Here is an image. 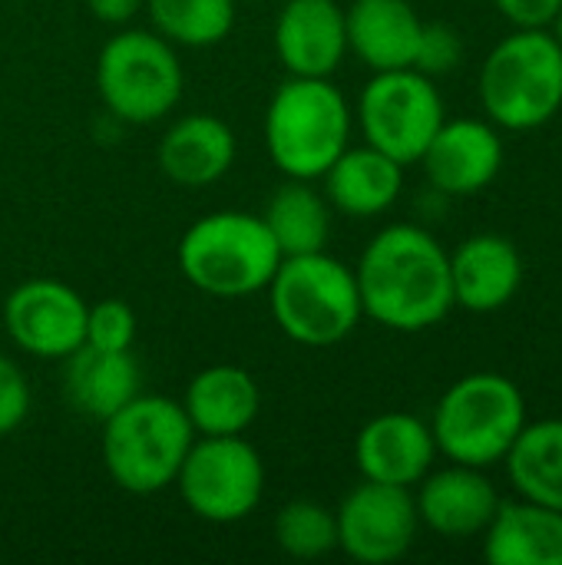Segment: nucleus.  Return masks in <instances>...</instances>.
Here are the masks:
<instances>
[{
	"label": "nucleus",
	"instance_id": "18",
	"mask_svg": "<svg viewBox=\"0 0 562 565\" xmlns=\"http://www.w3.org/2000/svg\"><path fill=\"white\" fill-rule=\"evenodd\" d=\"M348 50L371 70H404L414 66L424 20L411 0H354L344 10Z\"/></svg>",
	"mask_w": 562,
	"mask_h": 565
},
{
	"label": "nucleus",
	"instance_id": "13",
	"mask_svg": "<svg viewBox=\"0 0 562 565\" xmlns=\"http://www.w3.org/2000/svg\"><path fill=\"white\" fill-rule=\"evenodd\" d=\"M431 185L444 195H474L487 189L503 166V139L484 119H444L421 156Z\"/></svg>",
	"mask_w": 562,
	"mask_h": 565
},
{
	"label": "nucleus",
	"instance_id": "1",
	"mask_svg": "<svg viewBox=\"0 0 562 565\" xmlns=\"http://www.w3.org/2000/svg\"><path fill=\"white\" fill-rule=\"evenodd\" d=\"M354 278L364 315L391 331H427L454 308L450 255L421 225L381 228L364 245Z\"/></svg>",
	"mask_w": 562,
	"mask_h": 565
},
{
	"label": "nucleus",
	"instance_id": "7",
	"mask_svg": "<svg viewBox=\"0 0 562 565\" xmlns=\"http://www.w3.org/2000/svg\"><path fill=\"white\" fill-rule=\"evenodd\" d=\"M527 427V397L523 391L494 371L467 374L444 391L434 407L431 434L437 454L450 463L487 470L503 463L513 440Z\"/></svg>",
	"mask_w": 562,
	"mask_h": 565
},
{
	"label": "nucleus",
	"instance_id": "11",
	"mask_svg": "<svg viewBox=\"0 0 562 565\" xmlns=\"http://www.w3.org/2000/svg\"><path fill=\"white\" fill-rule=\"evenodd\" d=\"M338 523V550H344L354 563L388 565L407 556L417 540L421 516L414 507V493L407 487L358 483L341 507L335 510Z\"/></svg>",
	"mask_w": 562,
	"mask_h": 565
},
{
	"label": "nucleus",
	"instance_id": "5",
	"mask_svg": "<svg viewBox=\"0 0 562 565\" xmlns=\"http://www.w3.org/2000/svg\"><path fill=\"white\" fill-rule=\"evenodd\" d=\"M195 444V430L179 401L136 394L103 420V463L113 483L132 497H152L176 483Z\"/></svg>",
	"mask_w": 562,
	"mask_h": 565
},
{
	"label": "nucleus",
	"instance_id": "25",
	"mask_svg": "<svg viewBox=\"0 0 562 565\" xmlns=\"http://www.w3.org/2000/svg\"><path fill=\"white\" fill-rule=\"evenodd\" d=\"M503 463L513 490L523 500L553 507L562 513V417L537 424L527 420Z\"/></svg>",
	"mask_w": 562,
	"mask_h": 565
},
{
	"label": "nucleus",
	"instance_id": "29",
	"mask_svg": "<svg viewBox=\"0 0 562 565\" xmlns=\"http://www.w3.org/2000/svg\"><path fill=\"white\" fill-rule=\"evenodd\" d=\"M460 56H464V40H460V33L454 26L424 23L417 56H414V70H421L427 76H444V73L457 70Z\"/></svg>",
	"mask_w": 562,
	"mask_h": 565
},
{
	"label": "nucleus",
	"instance_id": "19",
	"mask_svg": "<svg viewBox=\"0 0 562 565\" xmlns=\"http://www.w3.org/2000/svg\"><path fill=\"white\" fill-rule=\"evenodd\" d=\"M156 159L162 175L176 185L202 189L219 182L232 169L235 132L212 113H189L166 129Z\"/></svg>",
	"mask_w": 562,
	"mask_h": 565
},
{
	"label": "nucleus",
	"instance_id": "33",
	"mask_svg": "<svg viewBox=\"0 0 562 565\" xmlns=\"http://www.w3.org/2000/svg\"><path fill=\"white\" fill-rule=\"evenodd\" d=\"M550 33H553V36L562 43V7H560V13L553 17V23H550Z\"/></svg>",
	"mask_w": 562,
	"mask_h": 565
},
{
	"label": "nucleus",
	"instance_id": "32",
	"mask_svg": "<svg viewBox=\"0 0 562 565\" xmlns=\"http://www.w3.org/2000/svg\"><path fill=\"white\" fill-rule=\"evenodd\" d=\"M86 7H89V13H93L99 23H106V26H123V23H129V20L146 7V0H86Z\"/></svg>",
	"mask_w": 562,
	"mask_h": 565
},
{
	"label": "nucleus",
	"instance_id": "3",
	"mask_svg": "<svg viewBox=\"0 0 562 565\" xmlns=\"http://www.w3.org/2000/svg\"><path fill=\"white\" fill-rule=\"evenodd\" d=\"M182 278L212 298H248L268 288L282 252L252 212H209L195 218L176 248Z\"/></svg>",
	"mask_w": 562,
	"mask_h": 565
},
{
	"label": "nucleus",
	"instance_id": "6",
	"mask_svg": "<svg viewBox=\"0 0 562 565\" xmlns=\"http://www.w3.org/2000/svg\"><path fill=\"white\" fill-rule=\"evenodd\" d=\"M477 89L497 129L547 126L562 109V43L550 30H513L487 53Z\"/></svg>",
	"mask_w": 562,
	"mask_h": 565
},
{
	"label": "nucleus",
	"instance_id": "28",
	"mask_svg": "<svg viewBox=\"0 0 562 565\" xmlns=\"http://www.w3.org/2000/svg\"><path fill=\"white\" fill-rule=\"evenodd\" d=\"M99 351H132L136 344V311L123 298H106L86 311V341Z\"/></svg>",
	"mask_w": 562,
	"mask_h": 565
},
{
	"label": "nucleus",
	"instance_id": "12",
	"mask_svg": "<svg viewBox=\"0 0 562 565\" xmlns=\"http://www.w3.org/2000/svg\"><path fill=\"white\" fill-rule=\"evenodd\" d=\"M89 305L76 288L56 278H30L3 301V328L10 341L40 361H63L86 341Z\"/></svg>",
	"mask_w": 562,
	"mask_h": 565
},
{
	"label": "nucleus",
	"instance_id": "15",
	"mask_svg": "<svg viewBox=\"0 0 562 565\" xmlns=\"http://www.w3.org/2000/svg\"><path fill=\"white\" fill-rule=\"evenodd\" d=\"M275 53L288 76H331L348 56L338 0H288L275 20Z\"/></svg>",
	"mask_w": 562,
	"mask_h": 565
},
{
	"label": "nucleus",
	"instance_id": "31",
	"mask_svg": "<svg viewBox=\"0 0 562 565\" xmlns=\"http://www.w3.org/2000/svg\"><path fill=\"white\" fill-rule=\"evenodd\" d=\"M517 30H550L562 0H494Z\"/></svg>",
	"mask_w": 562,
	"mask_h": 565
},
{
	"label": "nucleus",
	"instance_id": "21",
	"mask_svg": "<svg viewBox=\"0 0 562 565\" xmlns=\"http://www.w3.org/2000/svg\"><path fill=\"white\" fill-rule=\"evenodd\" d=\"M484 559L494 565H562V513L533 500L497 507L484 530Z\"/></svg>",
	"mask_w": 562,
	"mask_h": 565
},
{
	"label": "nucleus",
	"instance_id": "9",
	"mask_svg": "<svg viewBox=\"0 0 562 565\" xmlns=\"http://www.w3.org/2000/svg\"><path fill=\"white\" fill-rule=\"evenodd\" d=\"M444 119L447 113L434 76L414 66L374 73L358 96V122L364 142L401 166L421 162Z\"/></svg>",
	"mask_w": 562,
	"mask_h": 565
},
{
	"label": "nucleus",
	"instance_id": "8",
	"mask_svg": "<svg viewBox=\"0 0 562 565\" xmlns=\"http://www.w3.org/2000/svg\"><path fill=\"white\" fill-rule=\"evenodd\" d=\"M182 86L179 53L156 30H119L96 56V93L119 122H159L182 99Z\"/></svg>",
	"mask_w": 562,
	"mask_h": 565
},
{
	"label": "nucleus",
	"instance_id": "4",
	"mask_svg": "<svg viewBox=\"0 0 562 565\" xmlns=\"http://www.w3.org/2000/svg\"><path fill=\"white\" fill-rule=\"evenodd\" d=\"M265 291L282 334L305 348H331L364 318L354 271L328 252L282 258Z\"/></svg>",
	"mask_w": 562,
	"mask_h": 565
},
{
	"label": "nucleus",
	"instance_id": "16",
	"mask_svg": "<svg viewBox=\"0 0 562 565\" xmlns=\"http://www.w3.org/2000/svg\"><path fill=\"white\" fill-rule=\"evenodd\" d=\"M414 507L421 523L437 536L467 540V536H484V530L490 526L500 507V493L484 470L450 463L437 473H427L417 483Z\"/></svg>",
	"mask_w": 562,
	"mask_h": 565
},
{
	"label": "nucleus",
	"instance_id": "23",
	"mask_svg": "<svg viewBox=\"0 0 562 565\" xmlns=\"http://www.w3.org/2000/svg\"><path fill=\"white\" fill-rule=\"evenodd\" d=\"M66 361L63 391L76 414L89 420H106L119 407H126L139 394V364L132 351H99V348H76Z\"/></svg>",
	"mask_w": 562,
	"mask_h": 565
},
{
	"label": "nucleus",
	"instance_id": "2",
	"mask_svg": "<svg viewBox=\"0 0 562 565\" xmlns=\"http://www.w3.org/2000/svg\"><path fill=\"white\" fill-rule=\"evenodd\" d=\"M351 142V106L331 76H288L265 109V149L285 179H321Z\"/></svg>",
	"mask_w": 562,
	"mask_h": 565
},
{
	"label": "nucleus",
	"instance_id": "24",
	"mask_svg": "<svg viewBox=\"0 0 562 565\" xmlns=\"http://www.w3.org/2000/svg\"><path fill=\"white\" fill-rule=\"evenodd\" d=\"M262 222L272 232L282 258L325 252L331 235V205L318 189H311V182L288 179L268 199Z\"/></svg>",
	"mask_w": 562,
	"mask_h": 565
},
{
	"label": "nucleus",
	"instance_id": "27",
	"mask_svg": "<svg viewBox=\"0 0 562 565\" xmlns=\"http://www.w3.org/2000/svg\"><path fill=\"white\" fill-rule=\"evenodd\" d=\"M275 543L291 559H318L338 550L335 510L315 500H291L275 516Z\"/></svg>",
	"mask_w": 562,
	"mask_h": 565
},
{
	"label": "nucleus",
	"instance_id": "26",
	"mask_svg": "<svg viewBox=\"0 0 562 565\" xmlns=\"http://www.w3.org/2000/svg\"><path fill=\"white\" fill-rule=\"evenodd\" d=\"M152 30L172 46L205 50L235 26V0H146Z\"/></svg>",
	"mask_w": 562,
	"mask_h": 565
},
{
	"label": "nucleus",
	"instance_id": "30",
	"mask_svg": "<svg viewBox=\"0 0 562 565\" xmlns=\"http://www.w3.org/2000/svg\"><path fill=\"white\" fill-rule=\"evenodd\" d=\"M30 414V384L23 371L0 354V437L13 434Z\"/></svg>",
	"mask_w": 562,
	"mask_h": 565
},
{
	"label": "nucleus",
	"instance_id": "20",
	"mask_svg": "<svg viewBox=\"0 0 562 565\" xmlns=\"http://www.w3.org/2000/svg\"><path fill=\"white\" fill-rule=\"evenodd\" d=\"M262 407V391L245 367L212 364L199 371L182 397V411L195 437H238L245 434Z\"/></svg>",
	"mask_w": 562,
	"mask_h": 565
},
{
	"label": "nucleus",
	"instance_id": "14",
	"mask_svg": "<svg viewBox=\"0 0 562 565\" xmlns=\"http://www.w3.org/2000/svg\"><path fill=\"white\" fill-rule=\"evenodd\" d=\"M434 457H437V444L431 424L404 411L371 417L354 440L358 470L364 480L374 483L411 490L431 473Z\"/></svg>",
	"mask_w": 562,
	"mask_h": 565
},
{
	"label": "nucleus",
	"instance_id": "10",
	"mask_svg": "<svg viewBox=\"0 0 562 565\" xmlns=\"http://www.w3.org/2000/svg\"><path fill=\"white\" fill-rule=\"evenodd\" d=\"M172 487L179 490L189 513L205 523L229 526L252 516L262 503L265 463L242 434L195 437Z\"/></svg>",
	"mask_w": 562,
	"mask_h": 565
},
{
	"label": "nucleus",
	"instance_id": "22",
	"mask_svg": "<svg viewBox=\"0 0 562 565\" xmlns=\"http://www.w3.org/2000/svg\"><path fill=\"white\" fill-rule=\"evenodd\" d=\"M325 179V199L344 215L374 218L388 212L404 189V166L374 146H348Z\"/></svg>",
	"mask_w": 562,
	"mask_h": 565
},
{
	"label": "nucleus",
	"instance_id": "17",
	"mask_svg": "<svg viewBox=\"0 0 562 565\" xmlns=\"http://www.w3.org/2000/svg\"><path fill=\"white\" fill-rule=\"evenodd\" d=\"M523 285V258L520 248L494 232L474 235L460 242L450 255V288L454 308H467L474 315L500 311L513 301Z\"/></svg>",
	"mask_w": 562,
	"mask_h": 565
}]
</instances>
